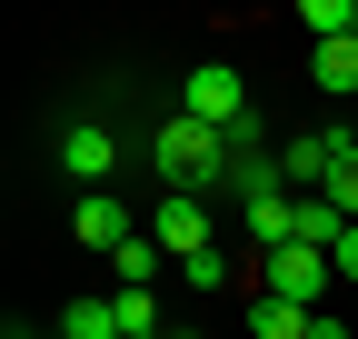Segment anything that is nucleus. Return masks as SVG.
I'll return each mask as SVG.
<instances>
[{
	"label": "nucleus",
	"instance_id": "6",
	"mask_svg": "<svg viewBox=\"0 0 358 339\" xmlns=\"http://www.w3.org/2000/svg\"><path fill=\"white\" fill-rule=\"evenodd\" d=\"M70 230H80V249H100V260H110L120 240H140V230H129V209H120V190H80Z\"/></svg>",
	"mask_w": 358,
	"mask_h": 339
},
{
	"label": "nucleus",
	"instance_id": "14",
	"mask_svg": "<svg viewBox=\"0 0 358 339\" xmlns=\"http://www.w3.org/2000/svg\"><path fill=\"white\" fill-rule=\"evenodd\" d=\"M329 260H338V279H358V230H348V240L329 249Z\"/></svg>",
	"mask_w": 358,
	"mask_h": 339
},
{
	"label": "nucleus",
	"instance_id": "5",
	"mask_svg": "<svg viewBox=\"0 0 358 339\" xmlns=\"http://www.w3.org/2000/svg\"><path fill=\"white\" fill-rule=\"evenodd\" d=\"M60 170H70V180H90V190H110V170H120V140L100 130V120H70V130H60Z\"/></svg>",
	"mask_w": 358,
	"mask_h": 339
},
{
	"label": "nucleus",
	"instance_id": "3",
	"mask_svg": "<svg viewBox=\"0 0 358 339\" xmlns=\"http://www.w3.org/2000/svg\"><path fill=\"white\" fill-rule=\"evenodd\" d=\"M179 110H189L199 130H239V120H249V80L229 60H199L189 80H179Z\"/></svg>",
	"mask_w": 358,
	"mask_h": 339
},
{
	"label": "nucleus",
	"instance_id": "4",
	"mask_svg": "<svg viewBox=\"0 0 358 339\" xmlns=\"http://www.w3.org/2000/svg\"><path fill=\"white\" fill-rule=\"evenodd\" d=\"M150 240L169 249V260H199V249H209V200H199V190H159Z\"/></svg>",
	"mask_w": 358,
	"mask_h": 339
},
{
	"label": "nucleus",
	"instance_id": "8",
	"mask_svg": "<svg viewBox=\"0 0 358 339\" xmlns=\"http://www.w3.org/2000/svg\"><path fill=\"white\" fill-rule=\"evenodd\" d=\"M329 150H338V160H329V190H319V200L358 230V140H348V130H329Z\"/></svg>",
	"mask_w": 358,
	"mask_h": 339
},
{
	"label": "nucleus",
	"instance_id": "9",
	"mask_svg": "<svg viewBox=\"0 0 358 339\" xmlns=\"http://www.w3.org/2000/svg\"><path fill=\"white\" fill-rule=\"evenodd\" d=\"M159 270H169V249H159L150 230H140V240H120V249H110V279H120V289H150Z\"/></svg>",
	"mask_w": 358,
	"mask_h": 339
},
{
	"label": "nucleus",
	"instance_id": "12",
	"mask_svg": "<svg viewBox=\"0 0 358 339\" xmlns=\"http://www.w3.org/2000/svg\"><path fill=\"white\" fill-rule=\"evenodd\" d=\"M60 339H120V310L110 300H70L60 310Z\"/></svg>",
	"mask_w": 358,
	"mask_h": 339
},
{
	"label": "nucleus",
	"instance_id": "16",
	"mask_svg": "<svg viewBox=\"0 0 358 339\" xmlns=\"http://www.w3.org/2000/svg\"><path fill=\"white\" fill-rule=\"evenodd\" d=\"M169 339H199V329H169Z\"/></svg>",
	"mask_w": 358,
	"mask_h": 339
},
{
	"label": "nucleus",
	"instance_id": "7",
	"mask_svg": "<svg viewBox=\"0 0 358 339\" xmlns=\"http://www.w3.org/2000/svg\"><path fill=\"white\" fill-rule=\"evenodd\" d=\"M308 319H319V310H299V300H268V289H249V339H308Z\"/></svg>",
	"mask_w": 358,
	"mask_h": 339
},
{
	"label": "nucleus",
	"instance_id": "13",
	"mask_svg": "<svg viewBox=\"0 0 358 339\" xmlns=\"http://www.w3.org/2000/svg\"><path fill=\"white\" fill-rule=\"evenodd\" d=\"M179 279H189V289H229L239 270H229V249H219V240H209V249H199V260H179Z\"/></svg>",
	"mask_w": 358,
	"mask_h": 339
},
{
	"label": "nucleus",
	"instance_id": "2",
	"mask_svg": "<svg viewBox=\"0 0 358 339\" xmlns=\"http://www.w3.org/2000/svg\"><path fill=\"white\" fill-rule=\"evenodd\" d=\"M329 279H338V260H329V249H308V240H289V249H268V260H259V289H268V300H299V310H319Z\"/></svg>",
	"mask_w": 358,
	"mask_h": 339
},
{
	"label": "nucleus",
	"instance_id": "1",
	"mask_svg": "<svg viewBox=\"0 0 358 339\" xmlns=\"http://www.w3.org/2000/svg\"><path fill=\"white\" fill-rule=\"evenodd\" d=\"M150 150H159V180H169V190H199V200L219 190V170H229V150H219V130H199L189 110H169Z\"/></svg>",
	"mask_w": 358,
	"mask_h": 339
},
{
	"label": "nucleus",
	"instance_id": "11",
	"mask_svg": "<svg viewBox=\"0 0 358 339\" xmlns=\"http://www.w3.org/2000/svg\"><path fill=\"white\" fill-rule=\"evenodd\" d=\"M110 310H120V339H169V329H159V300H150V289H110Z\"/></svg>",
	"mask_w": 358,
	"mask_h": 339
},
{
	"label": "nucleus",
	"instance_id": "15",
	"mask_svg": "<svg viewBox=\"0 0 358 339\" xmlns=\"http://www.w3.org/2000/svg\"><path fill=\"white\" fill-rule=\"evenodd\" d=\"M308 339H348V329H338V319H329V310H319V319H308Z\"/></svg>",
	"mask_w": 358,
	"mask_h": 339
},
{
	"label": "nucleus",
	"instance_id": "17",
	"mask_svg": "<svg viewBox=\"0 0 358 339\" xmlns=\"http://www.w3.org/2000/svg\"><path fill=\"white\" fill-rule=\"evenodd\" d=\"M348 40H358V30H348Z\"/></svg>",
	"mask_w": 358,
	"mask_h": 339
},
{
	"label": "nucleus",
	"instance_id": "10",
	"mask_svg": "<svg viewBox=\"0 0 358 339\" xmlns=\"http://www.w3.org/2000/svg\"><path fill=\"white\" fill-rule=\"evenodd\" d=\"M308 80H319L329 100H348L358 90V40H319V50H308Z\"/></svg>",
	"mask_w": 358,
	"mask_h": 339
},
{
	"label": "nucleus",
	"instance_id": "18",
	"mask_svg": "<svg viewBox=\"0 0 358 339\" xmlns=\"http://www.w3.org/2000/svg\"><path fill=\"white\" fill-rule=\"evenodd\" d=\"M50 339H60V329H50Z\"/></svg>",
	"mask_w": 358,
	"mask_h": 339
}]
</instances>
